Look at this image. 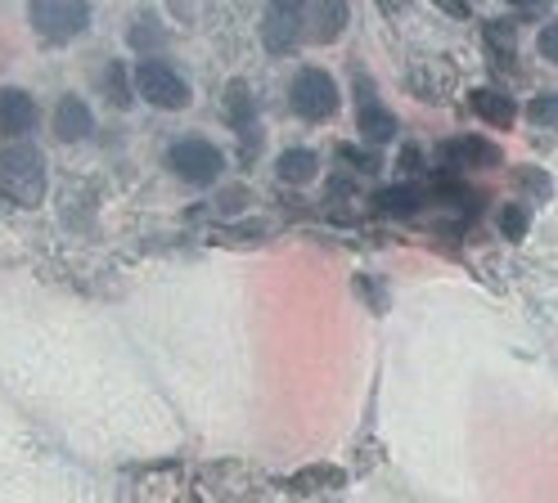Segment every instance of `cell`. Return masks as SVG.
<instances>
[{
  "label": "cell",
  "mask_w": 558,
  "mask_h": 503,
  "mask_svg": "<svg viewBox=\"0 0 558 503\" xmlns=\"http://www.w3.org/2000/svg\"><path fill=\"white\" fill-rule=\"evenodd\" d=\"M289 99H293V113L302 122H329L338 113V82L329 77L325 68L311 63V68H302L298 77H293Z\"/></svg>",
  "instance_id": "5b68a950"
},
{
  "label": "cell",
  "mask_w": 558,
  "mask_h": 503,
  "mask_svg": "<svg viewBox=\"0 0 558 503\" xmlns=\"http://www.w3.org/2000/svg\"><path fill=\"white\" fill-rule=\"evenodd\" d=\"M469 108L486 122V126H513L518 122V103L505 95V90H496V86H477L473 95H469Z\"/></svg>",
  "instance_id": "7c38bea8"
},
{
  "label": "cell",
  "mask_w": 558,
  "mask_h": 503,
  "mask_svg": "<svg viewBox=\"0 0 558 503\" xmlns=\"http://www.w3.org/2000/svg\"><path fill=\"white\" fill-rule=\"evenodd\" d=\"M126 41H131V50H140L145 59H154V54L167 46V32H162V23H158V19L140 14V19L131 23V32H126Z\"/></svg>",
  "instance_id": "2e32d148"
},
{
  "label": "cell",
  "mask_w": 558,
  "mask_h": 503,
  "mask_svg": "<svg viewBox=\"0 0 558 503\" xmlns=\"http://www.w3.org/2000/svg\"><path fill=\"white\" fill-rule=\"evenodd\" d=\"M131 86H135V95L145 99L149 108H158V113H181V108H190V99H194L190 82L167 59H158V54L140 59V68L131 72Z\"/></svg>",
  "instance_id": "7a4b0ae2"
},
{
  "label": "cell",
  "mask_w": 558,
  "mask_h": 503,
  "mask_svg": "<svg viewBox=\"0 0 558 503\" xmlns=\"http://www.w3.org/2000/svg\"><path fill=\"white\" fill-rule=\"evenodd\" d=\"M50 126H54V139L59 144H82V139L95 135V108L82 95H63L54 103V122Z\"/></svg>",
  "instance_id": "ba28073f"
},
{
  "label": "cell",
  "mask_w": 558,
  "mask_h": 503,
  "mask_svg": "<svg viewBox=\"0 0 558 503\" xmlns=\"http://www.w3.org/2000/svg\"><path fill=\"white\" fill-rule=\"evenodd\" d=\"M347 27V0H306V36L311 41H338Z\"/></svg>",
  "instance_id": "8fae6325"
},
{
  "label": "cell",
  "mask_w": 558,
  "mask_h": 503,
  "mask_svg": "<svg viewBox=\"0 0 558 503\" xmlns=\"http://www.w3.org/2000/svg\"><path fill=\"white\" fill-rule=\"evenodd\" d=\"M266 10H284V14H306V0H266Z\"/></svg>",
  "instance_id": "cb8c5ba5"
},
{
  "label": "cell",
  "mask_w": 558,
  "mask_h": 503,
  "mask_svg": "<svg viewBox=\"0 0 558 503\" xmlns=\"http://www.w3.org/2000/svg\"><path fill=\"white\" fill-rule=\"evenodd\" d=\"M27 23L46 46H68L90 27V0H27Z\"/></svg>",
  "instance_id": "3957f363"
},
{
  "label": "cell",
  "mask_w": 558,
  "mask_h": 503,
  "mask_svg": "<svg viewBox=\"0 0 558 503\" xmlns=\"http://www.w3.org/2000/svg\"><path fill=\"white\" fill-rule=\"evenodd\" d=\"M536 50H541V59L558 63V19H549V23L541 27V36H536Z\"/></svg>",
  "instance_id": "7402d4cb"
},
{
  "label": "cell",
  "mask_w": 558,
  "mask_h": 503,
  "mask_svg": "<svg viewBox=\"0 0 558 503\" xmlns=\"http://www.w3.org/2000/svg\"><path fill=\"white\" fill-rule=\"evenodd\" d=\"M226 122H230L239 135L253 131V122H257V99H253L248 82H230V86H226Z\"/></svg>",
  "instance_id": "5bb4252c"
},
{
  "label": "cell",
  "mask_w": 558,
  "mask_h": 503,
  "mask_svg": "<svg viewBox=\"0 0 558 503\" xmlns=\"http://www.w3.org/2000/svg\"><path fill=\"white\" fill-rule=\"evenodd\" d=\"M527 118H532L536 126H558V95H536V99L527 103Z\"/></svg>",
  "instance_id": "ffe728a7"
},
{
  "label": "cell",
  "mask_w": 558,
  "mask_h": 503,
  "mask_svg": "<svg viewBox=\"0 0 558 503\" xmlns=\"http://www.w3.org/2000/svg\"><path fill=\"white\" fill-rule=\"evenodd\" d=\"M306 36V14H284V10H266L262 19V41L270 54H293Z\"/></svg>",
  "instance_id": "30bf717a"
},
{
  "label": "cell",
  "mask_w": 558,
  "mask_h": 503,
  "mask_svg": "<svg viewBox=\"0 0 558 503\" xmlns=\"http://www.w3.org/2000/svg\"><path fill=\"white\" fill-rule=\"evenodd\" d=\"M496 225H500V234L505 238H522V234H527V225H532V216H527V207H522V203H505L500 211H496Z\"/></svg>",
  "instance_id": "ac0fdd59"
},
{
  "label": "cell",
  "mask_w": 558,
  "mask_h": 503,
  "mask_svg": "<svg viewBox=\"0 0 558 503\" xmlns=\"http://www.w3.org/2000/svg\"><path fill=\"white\" fill-rule=\"evenodd\" d=\"M518 175H522V185H527L536 198H549V194H554V185H549V171H541V167H522Z\"/></svg>",
  "instance_id": "44dd1931"
},
{
  "label": "cell",
  "mask_w": 558,
  "mask_h": 503,
  "mask_svg": "<svg viewBox=\"0 0 558 503\" xmlns=\"http://www.w3.org/2000/svg\"><path fill=\"white\" fill-rule=\"evenodd\" d=\"M500 162H505L500 149L482 135H456V139L441 144V167L446 171H492Z\"/></svg>",
  "instance_id": "52a82bcc"
},
{
  "label": "cell",
  "mask_w": 558,
  "mask_h": 503,
  "mask_svg": "<svg viewBox=\"0 0 558 503\" xmlns=\"http://www.w3.org/2000/svg\"><path fill=\"white\" fill-rule=\"evenodd\" d=\"M104 90H109L113 103H131V90L135 86H126V63H109V68H104Z\"/></svg>",
  "instance_id": "d6986e66"
},
{
  "label": "cell",
  "mask_w": 558,
  "mask_h": 503,
  "mask_svg": "<svg viewBox=\"0 0 558 503\" xmlns=\"http://www.w3.org/2000/svg\"><path fill=\"white\" fill-rule=\"evenodd\" d=\"M275 175L284 180V185H311V180L320 175V158L311 149H289V154H279Z\"/></svg>",
  "instance_id": "9a60e30c"
},
{
  "label": "cell",
  "mask_w": 558,
  "mask_h": 503,
  "mask_svg": "<svg viewBox=\"0 0 558 503\" xmlns=\"http://www.w3.org/2000/svg\"><path fill=\"white\" fill-rule=\"evenodd\" d=\"M342 158L356 162V167H374V158H369V154H356V149H342Z\"/></svg>",
  "instance_id": "d4e9b609"
},
{
  "label": "cell",
  "mask_w": 558,
  "mask_h": 503,
  "mask_svg": "<svg viewBox=\"0 0 558 503\" xmlns=\"http://www.w3.org/2000/svg\"><path fill=\"white\" fill-rule=\"evenodd\" d=\"M167 167H171V175H181L185 185H213L226 171V154L203 135H181V139H171Z\"/></svg>",
  "instance_id": "277c9868"
},
{
  "label": "cell",
  "mask_w": 558,
  "mask_h": 503,
  "mask_svg": "<svg viewBox=\"0 0 558 503\" xmlns=\"http://www.w3.org/2000/svg\"><path fill=\"white\" fill-rule=\"evenodd\" d=\"M356 126H361V135H365V144H392L397 139V113L388 103L378 99V90H374V82L365 77H356Z\"/></svg>",
  "instance_id": "8992f818"
},
{
  "label": "cell",
  "mask_w": 558,
  "mask_h": 503,
  "mask_svg": "<svg viewBox=\"0 0 558 503\" xmlns=\"http://www.w3.org/2000/svg\"><path fill=\"white\" fill-rule=\"evenodd\" d=\"M486 50H492L496 63H513V50H518V36L509 23H492L486 27Z\"/></svg>",
  "instance_id": "e0dca14e"
},
{
  "label": "cell",
  "mask_w": 558,
  "mask_h": 503,
  "mask_svg": "<svg viewBox=\"0 0 558 503\" xmlns=\"http://www.w3.org/2000/svg\"><path fill=\"white\" fill-rule=\"evenodd\" d=\"M428 203V194L414 185V180H397V185H388V189H378L374 194V207L383 211V216H418V207Z\"/></svg>",
  "instance_id": "4fadbf2b"
},
{
  "label": "cell",
  "mask_w": 558,
  "mask_h": 503,
  "mask_svg": "<svg viewBox=\"0 0 558 503\" xmlns=\"http://www.w3.org/2000/svg\"><path fill=\"white\" fill-rule=\"evenodd\" d=\"M418 149H401V158H397V180H414V171H418Z\"/></svg>",
  "instance_id": "603a6c76"
},
{
  "label": "cell",
  "mask_w": 558,
  "mask_h": 503,
  "mask_svg": "<svg viewBox=\"0 0 558 503\" xmlns=\"http://www.w3.org/2000/svg\"><path fill=\"white\" fill-rule=\"evenodd\" d=\"M0 194L19 207H41L50 194V167L37 144H5L0 149Z\"/></svg>",
  "instance_id": "6da1fadb"
},
{
  "label": "cell",
  "mask_w": 558,
  "mask_h": 503,
  "mask_svg": "<svg viewBox=\"0 0 558 503\" xmlns=\"http://www.w3.org/2000/svg\"><path fill=\"white\" fill-rule=\"evenodd\" d=\"M518 10H541V5H549V0H513Z\"/></svg>",
  "instance_id": "484cf974"
},
{
  "label": "cell",
  "mask_w": 558,
  "mask_h": 503,
  "mask_svg": "<svg viewBox=\"0 0 558 503\" xmlns=\"http://www.w3.org/2000/svg\"><path fill=\"white\" fill-rule=\"evenodd\" d=\"M32 126H37V99L19 86L0 90V135L5 139H23Z\"/></svg>",
  "instance_id": "9c48e42d"
}]
</instances>
